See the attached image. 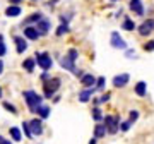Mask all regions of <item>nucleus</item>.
Segmentation results:
<instances>
[{
	"instance_id": "b1692460",
	"label": "nucleus",
	"mask_w": 154,
	"mask_h": 144,
	"mask_svg": "<svg viewBox=\"0 0 154 144\" xmlns=\"http://www.w3.org/2000/svg\"><path fill=\"white\" fill-rule=\"evenodd\" d=\"M67 31H69V26H67V24H62L60 28L57 29V36H62V34L67 33Z\"/></svg>"
},
{
	"instance_id": "f3484780",
	"label": "nucleus",
	"mask_w": 154,
	"mask_h": 144,
	"mask_svg": "<svg viewBox=\"0 0 154 144\" xmlns=\"http://www.w3.org/2000/svg\"><path fill=\"white\" fill-rule=\"evenodd\" d=\"M11 136H12V139H14V141H21V139H22L21 130H19L17 127H11Z\"/></svg>"
},
{
	"instance_id": "e433bc0d",
	"label": "nucleus",
	"mask_w": 154,
	"mask_h": 144,
	"mask_svg": "<svg viewBox=\"0 0 154 144\" xmlns=\"http://www.w3.org/2000/svg\"><path fill=\"white\" fill-rule=\"evenodd\" d=\"M89 144H96V139H91V141H89Z\"/></svg>"
},
{
	"instance_id": "dca6fc26",
	"label": "nucleus",
	"mask_w": 154,
	"mask_h": 144,
	"mask_svg": "<svg viewBox=\"0 0 154 144\" xmlns=\"http://www.w3.org/2000/svg\"><path fill=\"white\" fill-rule=\"evenodd\" d=\"M105 134H106V125L98 124V125H96V129H94V136H96V137H103Z\"/></svg>"
},
{
	"instance_id": "a211bd4d",
	"label": "nucleus",
	"mask_w": 154,
	"mask_h": 144,
	"mask_svg": "<svg viewBox=\"0 0 154 144\" xmlns=\"http://www.w3.org/2000/svg\"><path fill=\"white\" fill-rule=\"evenodd\" d=\"M22 67H24V69H26L28 72H33V69H34V60H33V58H28V60H24Z\"/></svg>"
},
{
	"instance_id": "6ab92c4d",
	"label": "nucleus",
	"mask_w": 154,
	"mask_h": 144,
	"mask_svg": "<svg viewBox=\"0 0 154 144\" xmlns=\"http://www.w3.org/2000/svg\"><path fill=\"white\" fill-rule=\"evenodd\" d=\"M135 93H137L139 96H144V94H146V83H137V86H135Z\"/></svg>"
},
{
	"instance_id": "4468645a",
	"label": "nucleus",
	"mask_w": 154,
	"mask_h": 144,
	"mask_svg": "<svg viewBox=\"0 0 154 144\" xmlns=\"http://www.w3.org/2000/svg\"><path fill=\"white\" fill-rule=\"evenodd\" d=\"M81 83H82L86 88H89V86H93V84L98 83V81H96V77H94V76H91V74H86V76H82Z\"/></svg>"
},
{
	"instance_id": "ddd939ff",
	"label": "nucleus",
	"mask_w": 154,
	"mask_h": 144,
	"mask_svg": "<svg viewBox=\"0 0 154 144\" xmlns=\"http://www.w3.org/2000/svg\"><path fill=\"white\" fill-rule=\"evenodd\" d=\"M19 14H21V7L19 5H9L5 11V16H9V17H16Z\"/></svg>"
},
{
	"instance_id": "aec40b11",
	"label": "nucleus",
	"mask_w": 154,
	"mask_h": 144,
	"mask_svg": "<svg viewBox=\"0 0 154 144\" xmlns=\"http://www.w3.org/2000/svg\"><path fill=\"white\" fill-rule=\"evenodd\" d=\"M38 115L41 117V118H46V117L50 115V108L48 106H39L38 108Z\"/></svg>"
},
{
	"instance_id": "9b49d317",
	"label": "nucleus",
	"mask_w": 154,
	"mask_h": 144,
	"mask_svg": "<svg viewBox=\"0 0 154 144\" xmlns=\"http://www.w3.org/2000/svg\"><path fill=\"white\" fill-rule=\"evenodd\" d=\"M14 41H16V46H17V52H19V53L26 52V48H28V43L24 41V38H21V36H16V38H14Z\"/></svg>"
},
{
	"instance_id": "2eb2a0df",
	"label": "nucleus",
	"mask_w": 154,
	"mask_h": 144,
	"mask_svg": "<svg viewBox=\"0 0 154 144\" xmlns=\"http://www.w3.org/2000/svg\"><path fill=\"white\" fill-rule=\"evenodd\" d=\"M91 94H93V89H84V91H81V94H79V101L86 103V101L91 98Z\"/></svg>"
},
{
	"instance_id": "f8f14e48",
	"label": "nucleus",
	"mask_w": 154,
	"mask_h": 144,
	"mask_svg": "<svg viewBox=\"0 0 154 144\" xmlns=\"http://www.w3.org/2000/svg\"><path fill=\"white\" fill-rule=\"evenodd\" d=\"M36 29L39 31V34H46V33H48V29H50V22L46 21V19H41V21L38 22Z\"/></svg>"
},
{
	"instance_id": "f03ea898",
	"label": "nucleus",
	"mask_w": 154,
	"mask_h": 144,
	"mask_svg": "<svg viewBox=\"0 0 154 144\" xmlns=\"http://www.w3.org/2000/svg\"><path fill=\"white\" fill-rule=\"evenodd\" d=\"M60 88V79H50V81H45V96L46 98H51V94L55 93L57 89Z\"/></svg>"
},
{
	"instance_id": "c9c22d12",
	"label": "nucleus",
	"mask_w": 154,
	"mask_h": 144,
	"mask_svg": "<svg viewBox=\"0 0 154 144\" xmlns=\"http://www.w3.org/2000/svg\"><path fill=\"white\" fill-rule=\"evenodd\" d=\"M11 2H12V4H16V5H17V4H21L22 0H11Z\"/></svg>"
},
{
	"instance_id": "c756f323",
	"label": "nucleus",
	"mask_w": 154,
	"mask_h": 144,
	"mask_svg": "<svg viewBox=\"0 0 154 144\" xmlns=\"http://www.w3.org/2000/svg\"><path fill=\"white\" fill-rule=\"evenodd\" d=\"M5 52H7V48H5V45H4V41H2V43H0V57L5 55Z\"/></svg>"
},
{
	"instance_id": "0eeeda50",
	"label": "nucleus",
	"mask_w": 154,
	"mask_h": 144,
	"mask_svg": "<svg viewBox=\"0 0 154 144\" xmlns=\"http://www.w3.org/2000/svg\"><path fill=\"white\" fill-rule=\"evenodd\" d=\"M128 74H120V76H116L115 79H113V86L115 88H123L127 83H128Z\"/></svg>"
},
{
	"instance_id": "20e7f679",
	"label": "nucleus",
	"mask_w": 154,
	"mask_h": 144,
	"mask_svg": "<svg viewBox=\"0 0 154 144\" xmlns=\"http://www.w3.org/2000/svg\"><path fill=\"white\" fill-rule=\"evenodd\" d=\"M105 125H106V130L110 134H116V130H118V125H120V120L116 118V117H111L108 115L105 118Z\"/></svg>"
},
{
	"instance_id": "c85d7f7f",
	"label": "nucleus",
	"mask_w": 154,
	"mask_h": 144,
	"mask_svg": "<svg viewBox=\"0 0 154 144\" xmlns=\"http://www.w3.org/2000/svg\"><path fill=\"white\" fill-rule=\"evenodd\" d=\"M67 57H69L70 60H75V58H77V50H70V52H69V55H67Z\"/></svg>"
},
{
	"instance_id": "a878e982",
	"label": "nucleus",
	"mask_w": 154,
	"mask_h": 144,
	"mask_svg": "<svg viewBox=\"0 0 154 144\" xmlns=\"http://www.w3.org/2000/svg\"><path fill=\"white\" fill-rule=\"evenodd\" d=\"M144 50H146V52H152L154 50V39H152V41H147V43L144 45Z\"/></svg>"
},
{
	"instance_id": "5701e85b",
	"label": "nucleus",
	"mask_w": 154,
	"mask_h": 144,
	"mask_svg": "<svg viewBox=\"0 0 154 144\" xmlns=\"http://www.w3.org/2000/svg\"><path fill=\"white\" fill-rule=\"evenodd\" d=\"M39 22L41 21V14H33V16H29L28 19H26V24H29V22Z\"/></svg>"
},
{
	"instance_id": "473e14b6",
	"label": "nucleus",
	"mask_w": 154,
	"mask_h": 144,
	"mask_svg": "<svg viewBox=\"0 0 154 144\" xmlns=\"http://www.w3.org/2000/svg\"><path fill=\"white\" fill-rule=\"evenodd\" d=\"M108 100H110V94H105V96L101 98V101H108Z\"/></svg>"
},
{
	"instance_id": "58836bf2",
	"label": "nucleus",
	"mask_w": 154,
	"mask_h": 144,
	"mask_svg": "<svg viewBox=\"0 0 154 144\" xmlns=\"http://www.w3.org/2000/svg\"><path fill=\"white\" fill-rule=\"evenodd\" d=\"M111 2H116V0H111Z\"/></svg>"
},
{
	"instance_id": "7c9ffc66",
	"label": "nucleus",
	"mask_w": 154,
	"mask_h": 144,
	"mask_svg": "<svg viewBox=\"0 0 154 144\" xmlns=\"http://www.w3.org/2000/svg\"><path fill=\"white\" fill-rule=\"evenodd\" d=\"M103 86H105V77H98V88L101 89Z\"/></svg>"
},
{
	"instance_id": "1a4fd4ad",
	"label": "nucleus",
	"mask_w": 154,
	"mask_h": 144,
	"mask_svg": "<svg viewBox=\"0 0 154 144\" xmlns=\"http://www.w3.org/2000/svg\"><path fill=\"white\" fill-rule=\"evenodd\" d=\"M130 9H132L137 16H142L144 14V7H142V2H140V0H130Z\"/></svg>"
},
{
	"instance_id": "393cba45",
	"label": "nucleus",
	"mask_w": 154,
	"mask_h": 144,
	"mask_svg": "<svg viewBox=\"0 0 154 144\" xmlns=\"http://www.w3.org/2000/svg\"><path fill=\"white\" fill-rule=\"evenodd\" d=\"M93 117H94V120H103V115H101V110L99 108H94L93 110Z\"/></svg>"
},
{
	"instance_id": "6e6552de",
	"label": "nucleus",
	"mask_w": 154,
	"mask_h": 144,
	"mask_svg": "<svg viewBox=\"0 0 154 144\" xmlns=\"http://www.w3.org/2000/svg\"><path fill=\"white\" fill-rule=\"evenodd\" d=\"M29 127H31V132H33V136H36V134H41L43 132V127H41V120L39 118H34V120H31L29 122Z\"/></svg>"
},
{
	"instance_id": "4be33fe9",
	"label": "nucleus",
	"mask_w": 154,
	"mask_h": 144,
	"mask_svg": "<svg viewBox=\"0 0 154 144\" xmlns=\"http://www.w3.org/2000/svg\"><path fill=\"white\" fill-rule=\"evenodd\" d=\"M22 129H24V134H26V137H33V132H31V127H29V124L28 122H24L22 124Z\"/></svg>"
},
{
	"instance_id": "cd10ccee",
	"label": "nucleus",
	"mask_w": 154,
	"mask_h": 144,
	"mask_svg": "<svg viewBox=\"0 0 154 144\" xmlns=\"http://www.w3.org/2000/svg\"><path fill=\"white\" fill-rule=\"evenodd\" d=\"M137 118H139V111L132 110V111H130V122H135Z\"/></svg>"
},
{
	"instance_id": "423d86ee",
	"label": "nucleus",
	"mask_w": 154,
	"mask_h": 144,
	"mask_svg": "<svg viewBox=\"0 0 154 144\" xmlns=\"http://www.w3.org/2000/svg\"><path fill=\"white\" fill-rule=\"evenodd\" d=\"M111 46H113V48H122V50H123V48L127 46V43L120 38L118 33H111Z\"/></svg>"
},
{
	"instance_id": "4c0bfd02",
	"label": "nucleus",
	"mask_w": 154,
	"mask_h": 144,
	"mask_svg": "<svg viewBox=\"0 0 154 144\" xmlns=\"http://www.w3.org/2000/svg\"><path fill=\"white\" fill-rule=\"evenodd\" d=\"M0 98H2V88H0Z\"/></svg>"
},
{
	"instance_id": "39448f33",
	"label": "nucleus",
	"mask_w": 154,
	"mask_h": 144,
	"mask_svg": "<svg viewBox=\"0 0 154 144\" xmlns=\"http://www.w3.org/2000/svg\"><path fill=\"white\" fill-rule=\"evenodd\" d=\"M154 29V21L152 19H149V21H146L144 24H140V28H139V33L142 34V36H147V34H151V31Z\"/></svg>"
},
{
	"instance_id": "f257e3e1",
	"label": "nucleus",
	"mask_w": 154,
	"mask_h": 144,
	"mask_svg": "<svg viewBox=\"0 0 154 144\" xmlns=\"http://www.w3.org/2000/svg\"><path fill=\"white\" fill-rule=\"evenodd\" d=\"M24 100L28 103L29 110L31 111H38V108L41 105V96H38V93H34V91H24Z\"/></svg>"
},
{
	"instance_id": "9d476101",
	"label": "nucleus",
	"mask_w": 154,
	"mask_h": 144,
	"mask_svg": "<svg viewBox=\"0 0 154 144\" xmlns=\"http://www.w3.org/2000/svg\"><path fill=\"white\" fill-rule=\"evenodd\" d=\"M24 36L29 38V39H38L41 34H39V31L36 28H26L24 29Z\"/></svg>"
},
{
	"instance_id": "f704fd0d",
	"label": "nucleus",
	"mask_w": 154,
	"mask_h": 144,
	"mask_svg": "<svg viewBox=\"0 0 154 144\" xmlns=\"http://www.w3.org/2000/svg\"><path fill=\"white\" fill-rule=\"evenodd\" d=\"M2 70H4V62L0 60V74H2Z\"/></svg>"
},
{
	"instance_id": "bb28decb",
	"label": "nucleus",
	"mask_w": 154,
	"mask_h": 144,
	"mask_svg": "<svg viewBox=\"0 0 154 144\" xmlns=\"http://www.w3.org/2000/svg\"><path fill=\"white\" fill-rule=\"evenodd\" d=\"M4 106H5V110H9V111H12V113H16V106H14V105H11V103H7V101H5V103H4Z\"/></svg>"
},
{
	"instance_id": "72a5a7b5",
	"label": "nucleus",
	"mask_w": 154,
	"mask_h": 144,
	"mask_svg": "<svg viewBox=\"0 0 154 144\" xmlns=\"http://www.w3.org/2000/svg\"><path fill=\"white\" fill-rule=\"evenodd\" d=\"M0 144H11V142H9V141H5L4 137H0Z\"/></svg>"
},
{
	"instance_id": "2f4dec72",
	"label": "nucleus",
	"mask_w": 154,
	"mask_h": 144,
	"mask_svg": "<svg viewBox=\"0 0 154 144\" xmlns=\"http://www.w3.org/2000/svg\"><path fill=\"white\" fill-rule=\"evenodd\" d=\"M128 127H130V122H123L122 124V130H128Z\"/></svg>"
},
{
	"instance_id": "412c9836",
	"label": "nucleus",
	"mask_w": 154,
	"mask_h": 144,
	"mask_svg": "<svg viewBox=\"0 0 154 144\" xmlns=\"http://www.w3.org/2000/svg\"><path fill=\"white\" fill-rule=\"evenodd\" d=\"M123 29H127V31H132V29H135V24H134V21H130V19L127 17L125 21H123Z\"/></svg>"
},
{
	"instance_id": "7ed1b4c3",
	"label": "nucleus",
	"mask_w": 154,
	"mask_h": 144,
	"mask_svg": "<svg viewBox=\"0 0 154 144\" xmlns=\"http://www.w3.org/2000/svg\"><path fill=\"white\" fill-rule=\"evenodd\" d=\"M36 62H38V65L43 69V70H48L50 67H51V57L43 52V53H36Z\"/></svg>"
}]
</instances>
